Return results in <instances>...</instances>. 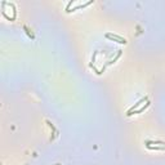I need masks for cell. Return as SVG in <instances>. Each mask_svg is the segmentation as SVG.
<instances>
[{
  "instance_id": "6da1fadb",
  "label": "cell",
  "mask_w": 165,
  "mask_h": 165,
  "mask_svg": "<svg viewBox=\"0 0 165 165\" xmlns=\"http://www.w3.org/2000/svg\"><path fill=\"white\" fill-rule=\"evenodd\" d=\"M143 102H147V97L142 98V100H139V101H138V102H137V103H134V106H132V107H130V108H129V110H128V112H126V115H128V116H130V115H133L134 110H136V108H137V107H139V106H141V104H142V103H143Z\"/></svg>"
},
{
  "instance_id": "7a4b0ae2",
  "label": "cell",
  "mask_w": 165,
  "mask_h": 165,
  "mask_svg": "<svg viewBox=\"0 0 165 165\" xmlns=\"http://www.w3.org/2000/svg\"><path fill=\"white\" fill-rule=\"evenodd\" d=\"M106 38L107 39H112V40H116L117 43L120 44H126V40L121 36H117V35H112V34H106Z\"/></svg>"
},
{
  "instance_id": "3957f363",
  "label": "cell",
  "mask_w": 165,
  "mask_h": 165,
  "mask_svg": "<svg viewBox=\"0 0 165 165\" xmlns=\"http://www.w3.org/2000/svg\"><path fill=\"white\" fill-rule=\"evenodd\" d=\"M148 106H150V102H148V101H147V102H146V104H145V106H143V107H141V108H139V110H138V111H134V114H139V112L145 111V110H146V108H147V107H148Z\"/></svg>"
}]
</instances>
